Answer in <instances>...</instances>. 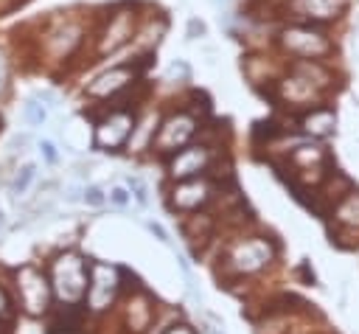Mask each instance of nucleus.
<instances>
[{"mask_svg": "<svg viewBox=\"0 0 359 334\" xmlns=\"http://www.w3.org/2000/svg\"><path fill=\"white\" fill-rule=\"evenodd\" d=\"M129 132H132V115H129V112H115V115H109V118L98 126V132H95V146H109V149H115V146H121V143L126 140Z\"/></svg>", "mask_w": 359, "mask_h": 334, "instance_id": "20e7f679", "label": "nucleus"}, {"mask_svg": "<svg viewBox=\"0 0 359 334\" xmlns=\"http://www.w3.org/2000/svg\"><path fill=\"white\" fill-rule=\"evenodd\" d=\"M126 185H129V191L135 194V199H137L140 205H146V185H143V180H140V177H126Z\"/></svg>", "mask_w": 359, "mask_h": 334, "instance_id": "4468645a", "label": "nucleus"}, {"mask_svg": "<svg viewBox=\"0 0 359 334\" xmlns=\"http://www.w3.org/2000/svg\"><path fill=\"white\" fill-rule=\"evenodd\" d=\"M126 81H129V67H115V70H109V73H101V76L87 87V93H90V95H109V93L121 90V87H126Z\"/></svg>", "mask_w": 359, "mask_h": 334, "instance_id": "0eeeda50", "label": "nucleus"}, {"mask_svg": "<svg viewBox=\"0 0 359 334\" xmlns=\"http://www.w3.org/2000/svg\"><path fill=\"white\" fill-rule=\"evenodd\" d=\"M191 132H194V121H191L188 115H177V118L165 121V126L160 129L157 146H160L163 152H174L177 146H182V143L191 138Z\"/></svg>", "mask_w": 359, "mask_h": 334, "instance_id": "39448f33", "label": "nucleus"}, {"mask_svg": "<svg viewBox=\"0 0 359 334\" xmlns=\"http://www.w3.org/2000/svg\"><path fill=\"white\" fill-rule=\"evenodd\" d=\"M90 289H87V303L93 309H107L112 295H115V286H118V278H115V269L107 267V264H90Z\"/></svg>", "mask_w": 359, "mask_h": 334, "instance_id": "7ed1b4c3", "label": "nucleus"}, {"mask_svg": "<svg viewBox=\"0 0 359 334\" xmlns=\"http://www.w3.org/2000/svg\"><path fill=\"white\" fill-rule=\"evenodd\" d=\"M109 199H112L115 205H126V202H129V194H126V188H121V185H118V188H112V191H109Z\"/></svg>", "mask_w": 359, "mask_h": 334, "instance_id": "f3484780", "label": "nucleus"}, {"mask_svg": "<svg viewBox=\"0 0 359 334\" xmlns=\"http://www.w3.org/2000/svg\"><path fill=\"white\" fill-rule=\"evenodd\" d=\"M53 289L62 300L76 303L87 289V264L79 255H62L53 264Z\"/></svg>", "mask_w": 359, "mask_h": 334, "instance_id": "f257e3e1", "label": "nucleus"}, {"mask_svg": "<svg viewBox=\"0 0 359 334\" xmlns=\"http://www.w3.org/2000/svg\"><path fill=\"white\" fill-rule=\"evenodd\" d=\"M303 3V8L309 11V14H314V17H331V14H337V8L342 6V0H300Z\"/></svg>", "mask_w": 359, "mask_h": 334, "instance_id": "9b49d317", "label": "nucleus"}, {"mask_svg": "<svg viewBox=\"0 0 359 334\" xmlns=\"http://www.w3.org/2000/svg\"><path fill=\"white\" fill-rule=\"evenodd\" d=\"M334 121H337V115L331 112V109H314L309 118H306V129L309 132H317V135H325V132H331V126H334Z\"/></svg>", "mask_w": 359, "mask_h": 334, "instance_id": "9d476101", "label": "nucleus"}, {"mask_svg": "<svg viewBox=\"0 0 359 334\" xmlns=\"http://www.w3.org/2000/svg\"><path fill=\"white\" fill-rule=\"evenodd\" d=\"M81 194H84V202H87V205H95V208H98V205H104V199H107V196H104V191H101L98 185H87Z\"/></svg>", "mask_w": 359, "mask_h": 334, "instance_id": "2eb2a0df", "label": "nucleus"}, {"mask_svg": "<svg viewBox=\"0 0 359 334\" xmlns=\"http://www.w3.org/2000/svg\"><path fill=\"white\" fill-rule=\"evenodd\" d=\"M45 118H48V109H45L39 101H28V104H25V121H28V123L42 126Z\"/></svg>", "mask_w": 359, "mask_h": 334, "instance_id": "ddd939ff", "label": "nucleus"}, {"mask_svg": "<svg viewBox=\"0 0 359 334\" xmlns=\"http://www.w3.org/2000/svg\"><path fill=\"white\" fill-rule=\"evenodd\" d=\"M165 334H194L188 326H177V328H171V331H165Z\"/></svg>", "mask_w": 359, "mask_h": 334, "instance_id": "aec40b11", "label": "nucleus"}, {"mask_svg": "<svg viewBox=\"0 0 359 334\" xmlns=\"http://www.w3.org/2000/svg\"><path fill=\"white\" fill-rule=\"evenodd\" d=\"M3 76H6V62H3V56H0V84H3Z\"/></svg>", "mask_w": 359, "mask_h": 334, "instance_id": "4be33fe9", "label": "nucleus"}, {"mask_svg": "<svg viewBox=\"0 0 359 334\" xmlns=\"http://www.w3.org/2000/svg\"><path fill=\"white\" fill-rule=\"evenodd\" d=\"M149 230H151V233H154V236H157L160 241H168V239H165V230H163L160 225H154V222H149Z\"/></svg>", "mask_w": 359, "mask_h": 334, "instance_id": "a211bd4d", "label": "nucleus"}, {"mask_svg": "<svg viewBox=\"0 0 359 334\" xmlns=\"http://www.w3.org/2000/svg\"><path fill=\"white\" fill-rule=\"evenodd\" d=\"M205 160H208V152H205L202 146L182 149V152L171 160V177H177V180H188V177H194V174L202 171Z\"/></svg>", "mask_w": 359, "mask_h": 334, "instance_id": "423d86ee", "label": "nucleus"}, {"mask_svg": "<svg viewBox=\"0 0 359 334\" xmlns=\"http://www.w3.org/2000/svg\"><path fill=\"white\" fill-rule=\"evenodd\" d=\"M188 31H191V36H196V31H199V34H205V25H202V22H196V20H191V22H188Z\"/></svg>", "mask_w": 359, "mask_h": 334, "instance_id": "6ab92c4d", "label": "nucleus"}, {"mask_svg": "<svg viewBox=\"0 0 359 334\" xmlns=\"http://www.w3.org/2000/svg\"><path fill=\"white\" fill-rule=\"evenodd\" d=\"M39 152H42V157H45L48 163H56V149H53L50 140H42V143H39Z\"/></svg>", "mask_w": 359, "mask_h": 334, "instance_id": "dca6fc26", "label": "nucleus"}, {"mask_svg": "<svg viewBox=\"0 0 359 334\" xmlns=\"http://www.w3.org/2000/svg\"><path fill=\"white\" fill-rule=\"evenodd\" d=\"M8 309V300H6V295H3V289H0V314Z\"/></svg>", "mask_w": 359, "mask_h": 334, "instance_id": "412c9836", "label": "nucleus"}, {"mask_svg": "<svg viewBox=\"0 0 359 334\" xmlns=\"http://www.w3.org/2000/svg\"><path fill=\"white\" fill-rule=\"evenodd\" d=\"M202 199H205V185H199V182L182 185V188H177V194H174V205H177V208H194V205H199Z\"/></svg>", "mask_w": 359, "mask_h": 334, "instance_id": "1a4fd4ad", "label": "nucleus"}, {"mask_svg": "<svg viewBox=\"0 0 359 334\" xmlns=\"http://www.w3.org/2000/svg\"><path fill=\"white\" fill-rule=\"evenodd\" d=\"M34 174H36V166H34V163H25V166L14 174V180H11V194H14V196H17V194H22V191L31 185Z\"/></svg>", "mask_w": 359, "mask_h": 334, "instance_id": "f8f14e48", "label": "nucleus"}, {"mask_svg": "<svg viewBox=\"0 0 359 334\" xmlns=\"http://www.w3.org/2000/svg\"><path fill=\"white\" fill-rule=\"evenodd\" d=\"M208 334H219V331H216V328H208Z\"/></svg>", "mask_w": 359, "mask_h": 334, "instance_id": "5701e85b", "label": "nucleus"}, {"mask_svg": "<svg viewBox=\"0 0 359 334\" xmlns=\"http://www.w3.org/2000/svg\"><path fill=\"white\" fill-rule=\"evenodd\" d=\"M0 227H3V213H0Z\"/></svg>", "mask_w": 359, "mask_h": 334, "instance_id": "b1692460", "label": "nucleus"}, {"mask_svg": "<svg viewBox=\"0 0 359 334\" xmlns=\"http://www.w3.org/2000/svg\"><path fill=\"white\" fill-rule=\"evenodd\" d=\"M266 258H269V253L264 250L261 241H247V244L238 250V255H236V267H238V269H255V267H261Z\"/></svg>", "mask_w": 359, "mask_h": 334, "instance_id": "6e6552de", "label": "nucleus"}, {"mask_svg": "<svg viewBox=\"0 0 359 334\" xmlns=\"http://www.w3.org/2000/svg\"><path fill=\"white\" fill-rule=\"evenodd\" d=\"M17 289H20V300L25 306V312L31 314H42L48 309V298H50V289H48V281L42 272H36L34 267H22L20 275H17Z\"/></svg>", "mask_w": 359, "mask_h": 334, "instance_id": "f03ea898", "label": "nucleus"}]
</instances>
